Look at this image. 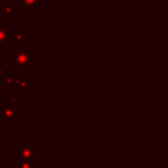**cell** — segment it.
Instances as JSON below:
<instances>
[{
  "label": "cell",
  "mask_w": 168,
  "mask_h": 168,
  "mask_svg": "<svg viewBox=\"0 0 168 168\" xmlns=\"http://www.w3.org/2000/svg\"><path fill=\"white\" fill-rule=\"evenodd\" d=\"M23 4L30 8V7H33L36 5V0H23Z\"/></svg>",
  "instance_id": "cell-1"
}]
</instances>
